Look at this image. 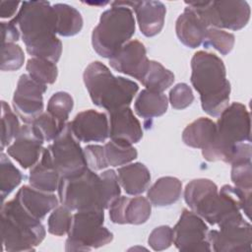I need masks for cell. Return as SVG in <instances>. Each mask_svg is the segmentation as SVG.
I'll use <instances>...</instances> for the list:
<instances>
[{"label":"cell","mask_w":252,"mask_h":252,"mask_svg":"<svg viewBox=\"0 0 252 252\" xmlns=\"http://www.w3.org/2000/svg\"><path fill=\"white\" fill-rule=\"evenodd\" d=\"M173 241L172 228L168 225L156 227L149 235L148 243L155 251H161L168 248Z\"/></svg>","instance_id":"ab89813d"},{"label":"cell","mask_w":252,"mask_h":252,"mask_svg":"<svg viewBox=\"0 0 252 252\" xmlns=\"http://www.w3.org/2000/svg\"><path fill=\"white\" fill-rule=\"evenodd\" d=\"M40 159L51 165L61 177L74 176L88 167L84 149L73 135L69 122L52 144L43 149Z\"/></svg>","instance_id":"30bf717a"},{"label":"cell","mask_w":252,"mask_h":252,"mask_svg":"<svg viewBox=\"0 0 252 252\" xmlns=\"http://www.w3.org/2000/svg\"><path fill=\"white\" fill-rule=\"evenodd\" d=\"M207 30L206 24L190 7H186L176 20V35L181 43L190 48H197L203 43Z\"/></svg>","instance_id":"ffe728a7"},{"label":"cell","mask_w":252,"mask_h":252,"mask_svg":"<svg viewBox=\"0 0 252 252\" xmlns=\"http://www.w3.org/2000/svg\"><path fill=\"white\" fill-rule=\"evenodd\" d=\"M57 191L61 205L76 212L108 209L121 193L113 169L97 174L89 167L74 176L61 177Z\"/></svg>","instance_id":"7a4b0ae2"},{"label":"cell","mask_w":252,"mask_h":252,"mask_svg":"<svg viewBox=\"0 0 252 252\" xmlns=\"http://www.w3.org/2000/svg\"><path fill=\"white\" fill-rule=\"evenodd\" d=\"M47 86L33 80L29 74L19 78L12 104L14 111L26 124H32L43 112V94Z\"/></svg>","instance_id":"7c38bea8"},{"label":"cell","mask_w":252,"mask_h":252,"mask_svg":"<svg viewBox=\"0 0 252 252\" xmlns=\"http://www.w3.org/2000/svg\"><path fill=\"white\" fill-rule=\"evenodd\" d=\"M182 193L181 181L172 176L158 178L148 190L147 199L156 207H165L176 203Z\"/></svg>","instance_id":"7402d4cb"},{"label":"cell","mask_w":252,"mask_h":252,"mask_svg":"<svg viewBox=\"0 0 252 252\" xmlns=\"http://www.w3.org/2000/svg\"><path fill=\"white\" fill-rule=\"evenodd\" d=\"M208 28L238 31L250 20V7L246 1H185Z\"/></svg>","instance_id":"9c48e42d"},{"label":"cell","mask_w":252,"mask_h":252,"mask_svg":"<svg viewBox=\"0 0 252 252\" xmlns=\"http://www.w3.org/2000/svg\"><path fill=\"white\" fill-rule=\"evenodd\" d=\"M74 106L73 97L66 92H57L51 95L47 102L46 111L62 125L68 122L69 114Z\"/></svg>","instance_id":"d6a6232c"},{"label":"cell","mask_w":252,"mask_h":252,"mask_svg":"<svg viewBox=\"0 0 252 252\" xmlns=\"http://www.w3.org/2000/svg\"><path fill=\"white\" fill-rule=\"evenodd\" d=\"M168 106V99L163 93L143 90L137 95L134 103L135 112L144 119H153L163 115Z\"/></svg>","instance_id":"cb8c5ba5"},{"label":"cell","mask_w":252,"mask_h":252,"mask_svg":"<svg viewBox=\"0 0 252 252\" xmlns=\"http://www.w3.org/2000/svg\"><path fill=\"white\" fill-rule=\"evenodd\" d=\"M26 69L28 74L35 81L43 85L55 83L58 75V69L54 62L37 57H32L28 60Z\"/></svg>","instance_id":"83f0119b"},{"label":"cell","mask_w":252,"mask_h":252,"mask_svg":"<svg viewBox=\"0 0 252 252\" xmlns=\"http://www.w3.org/2000/svg\"><path fill=\"white\" fill-rule=\"evenodd\" d=\"M43 143L34 132L32 124L21 127L12 144L7 147V155L13 158L24 169L35 165L43 152Z\"/></svg>","instance_id":"9a60e30c"},{"label":"cell","mask_w":252,"mask_h":252,"mask_svg":"<svg viewBox=\"0 0 252 252\" xmlns=\"http://www.w3.org/2000/svg\"><path fill=\"white\" fill-rule=\"evenodd\" d=\"M103 148L108 166L125 165L138 157L137 150L132 145L110 140L103 146Z\"/></svg>","instance_id":"f1b7e54d"},{"label":"cell","mask_w":252,"mask_h":252,"mask_svg":"<svg viewBox=\"0 0 252 252\" xmlns=\"http://www.w3.org/2000/svg\"><path fill=\"white\" fill-rule=\"evenodd\" d=\"M152 213L151 202L142 196H137L134 198H128L125 211L124 220L125 223L131 224H142L145 223Z\"/></svg>","instance_id":"4dcf8cb0"},{"label":"cell","mask_w":252,"mask_h":252,"mask_svg":"<svg viewBox=\"0 0 252 252\" xmlns=\"http://www.w3.org/2000/svg\"><path fill=\"white\" fill-rule=\"evenodd\" d=\"M231 181L234 186L246 192L252 189V165L251 160L239 161L231 164Z\"/></svg>","instance_id":"74e56055"},{"label":"cell","mask_w":252,"mask_h":252,"mask_svg":"<svg viewBox=\"0 0 252 252\" xmlns=\"http://www.w3.org/2000/svg\"><path fill=\"white\" fill-rule=\"evenodd\" d=\"M108 137L110 140L133 145L143 137L140 121L135 117L129 106L107 111Z\"/></svg>","instance_id":"e0dca14e"},{"label":"cell","mask_w":252,"mask_h":252,"mask_svg":"<svg viewBox=\"0 0 252 252\" xmlns=\"http://www.w3.org/2000/svg\"><path fill=\"white\" fill-rule=\"evenodd\" d=\"M21 125L18 115L13 112L9 104L1 101V151L12 144L20 132Z\"/></svg>","instance_id":"1f68e13d"},{"label":"cell","mask_w":252,"mask_h":252,"mask_svg":"<svg viewBox=\"0 0 252 252\" xmlns=\"http://www.w3.org/2000/svg\"><path fill=\"white\" fill-rule=\"evenodd\" d=\"M118 182L128 195L137 196L148 189L151 173L142 162H134L119 167L116 171Z\"/></svg>","instance_id":"44dd1931"},{"label":"cell","mask_w":252,"mask_h":252,"mask_svg":"<svg viewBox=\"0 0 252 252\" xmlns=\"http://www.w3.org/2000/svg\"><path fill=\"white\" fill-rule=\"evenodd\" d=\"M208 241L216 252H251V224L242 220L209 230Z\"/></svg>","instance_id":"4fadbf2b"},{"label":"cell","mask_w":252,"mask_h":252,"mask_svg":"<svg viewBox=\"0 0 252 252\" xmlns=\"http://www.w3.org/2000/svg\"><path fill=\"white\" fill-rule=\"evenodd\" d=\"M119 4L132 8L136 14L141 32L152 37L163 28L166 8L160 1H118Z\"/></svg>","instance_id":"ac0fdd59"},{"label":"cell","mask_w":252,"mask_h":252,"mask_svg":"<svg viewBox=\"0 0 252 252\" xmlns=\"http://www.w3.org/2000/svg\"><path fill=\"white\" fill-rule=\"evenodd\" d=\"M250 113L240 102H232L219 115L213 142L202 150L208 161L235 163L251 160Z\"/></svg>","instance_id":"6da1fadb"},{"label":"cell","mask_w":252,"mask_h":252,"mask_svg":"<svg viewBox=\"0 0 252 252\" xmlns=\"http://www.w3.org/2000/svg\"><path fill=\"white\" fill-rule=\"evenodd\" d=\"M1 35L3 43H15L20 37V31L13 20L9 22H1Z\"/></svg>","instance_id":"b9f144b4"},{"label":"cell","mask_w":252,"mask_h":252,"mask_svg":"<svg viewBox=\"0 0 252 252\" xmlns=\"http://www.w3.org/2000/svg\"><path fill=\"white\" fill-rule=\"evenodd\" d=\"M61 176L48 163L39 159L30 171V185L39 191L53 193L58 189Z\"/></svg>","instance_id":"484cf974"},{"label":"cell","mask_w":252,"mask_h":252,"mask_svg":"<svg viewBox=\"0 0 252 252\" xmlns=\"http://www.w3.org/2000/svg\"><path fill=\"white\" fill-rule=\"evenodd\" d=\"M25 61V55L22 47L16 43H3L1 47V64L2 71L19 70Z\"/></svg>","instance_id":"8d00e7d4"},{"label":"cell","mask_w":252,"mask_h":252,"mask_svg":"<svg viewBox=\"0 0 252 252\" xmlns=\"http://www.w3.org/2000/svg\"><path fill=\"white\" fill-rule=\"evenodd\" d=\"M32 217L41 220L59 204V198L52 193L39 191L32 186H22L14 197Z\"/></svg>","instance_id":"d6986e66"},{"label":"cell","mask_w":252,"mask_h":252,"mask_svg":"<svg viewBox=\"0 0 252 252\" xmlns=\"http://www.w3.org/2000/svg\"><path fill=\"white\" fill-rule=\"evenodd\" d=\"M69 126L79 142H104L108 138V117L103 112L94 109L81 111Z\"/></svg>","instance_id":"2e32d148"},{"label":"cell","mask_w":252,"mask_h":252,"mask_svg":"<svg viewBox=\"0 0 252 252\" xmlns=\"http://www.w3.org/2000/svg\"><path fill=\"white\" fill-rule=\"evenodd\" d=\"M83 79L93 103L106 111L129 106L139 90L137 83L113 76L99 61H94L87 66Z\"/></svg>","instance_id":"5b68a950"},{"label":"cell","mask_w":252,"mask_h":252,"mask_svg":"<svg viewBox=\"0 0 252 252\" xmlns=\"http://www.w3.org/2000/svg\"><path fill=\"white\" fill-rule=\"evenodd\" d=\"M1 236L8 252L33 251L44 239L45 228L14 198L1 207Z\"/></svg>","instance_id":"8992f818"},{"label":"cell","mask_w":252,"mask_h":252,"mask_svg":"<svg viewBox=\"0 0 252 252\" xmlns=\"http://www.w3.org/2000/svg\"><path fill=\"white\" fill-rule=\"evenodd\" d=\"M191 84L200 94L203 110L217 117L228 105L230 83L222 60L214 53L197 51L191 60Z\"/></svg>","instance_id":"277c9868"},{"label":"cell","mask_w":252,"mask_h":252,"mask_svg":"<svg viewBox=\"0 0 252 252\" xmlns=\"http://www.w3.org/2000/svg\"><path fill=\"white\" fill-rule=\"evenodd\" d=\"M0 160V191L2 201L21 183L23 175L13 164L7 155L1 153Z\"/></svg>","instance_id":"f546056e"},{"label":"cell","mask_w":252,"mask_h":252,"mask_svg":"<svg viewBox=\"0 0 252 252\" xmlns=\"http://www.w3.org/2000/svg\"><path fill=\"white\" fill-rule=\"evenodd\" d=\"M20 2H9L1 1L0 2V17L1 18H12L18 10Z\"/></svg>","instance_id":"7bdbcfd3"},{"label":"cell","mask_w":252,"mask_h":252,"mask_svg":"<svg viewBox=\"0 0 252 252\" xmlns=\"http://www.w3.org/2000/svg\"><path fill=\"white\" fill-rule=\"evenodd\" d=\"M174 82V75L171 71L165 69L159 62L150 60L148 70L141 83L147 90L163 93Z\"/></svg>","instance_id":"4316f807"},{"label":"cell","mask_w":252,"mask_h":252,"mask_svg":"<svg viewBox=\"0 0 252 252\" xmlns=\"http://www.w3.org/2000/svg\"><path fill=\"white\" fill-rule=\"evenodd\" d=\"M216 134V123L206 117H200L188 124L182 133V140L185 145L205 149L214 140Z\"/></svg>","instance_id":"603a6c76"},{"label":"cell","mask_w":252,"mask_h":252,"mask_svg":"<svg viewBox=\"0 0 252 252\" xmlns=\"http://www.w3.org/2000/svg\"><path fill=\"white\" fill-rule=\"evenodd\" d=\"M234 41L235 37L232 33L220 29L208 28L203 45L205 47L212 46L220 54L226 55L232 50Z\"/></svg>","instance_id":"e575fe53"},{"label":"cell","mask_w":252,"mask_h":252,"mask_svg":"<svg viewBox=\"0 0 252 252\" xmlns=\"http://www.w3.org/2000/svg\"><path fill=\"white\" fill-rule=\"evenodd\" d=\"M56 21V32L61 36H73L83 28V18L80 12L68 5L56 3L52 5Z\"/></svg>","instance_id":"d4e9b609"},{"label":"cell","mask_w":252,"mask_h":252,"mask_svg":"<svg viewBox=\"0 0 252 252\" xmlns=\"http://www.w3.org/2000/svg\"><path fill=\"white\" fill-rule=\"evenodd\" d=\"M145 45L137 39L126 42L112 57L109 58L110 66L117 72L142 81L149 67Z\"/></svg>","instance_id":"5bb4252c"},{"label":"cell","mask_w":252,"mask_h":252,"mask_svg":"<svg viewBox=\"0 0 252 252\" xmlns=\"http://www.w3.org/2000/svg\"><path fill=\"white\" fill-rule=\"evenodd\" d=\"M92 33L94 50L101 57H112L135 33V19L132 10L118 1L111 2Z\"/></svg>","instance_id":"52a82bcc"},{"label":"cell","mask_w":252,"mask_h":252,"mask_svg":"<svg viewBox=\"0 0 252 252\" xmlns=\"http://www.w3.org/2000/svg\"><path fill=\"white\" fill-rule=\"evenodd\" d=\"M104 210L78 211L65 243L66 251H90L110 243L113 234L103 226Z\"/></svg>","instance_id":"ba28073f"},{"label":"cell","mask_w":252,"mask_h":252,"mask_svg":"<svg viewBox=\"0 0 252 252\" xmlns=\"http://www.w3.org/2000/svg\"><path fill=\"white\" fill-rule=\"evenodd\" d=\"M12 20L30 55L54 63L60 59L62 42L56 36L55 14L49 2L24 1Z\"/></svg>","instance_id":"3957f363"},{"label":"cell","mask_w":252,"mask_h":252,"mask_svg":"<svg viewBox=\"0 0 252 252\" xmlns=\"http://www.w3.org/2000/svg\"><path fill=\"white\" fill-rule=\"evenodd\" d=\"M32 126L41 140L44 142H52L66 125H62L51 114L45 111L35 118Z\"/></svg>","instance_id":"836d02e7"},{"label":"cell","mask_w":252,"mask_h":252,"mask_svg":"<svg viewBox=\"0 0 252 252\" xmlns=\"http://www.w3.org/2000/svg\"><path fill=\"white\" fill-rule=\"evenodd\" d=\"M71 212V210L63 205L53 209L47 220L48 232L55 236H62L68 233L73 219Z\"/></svg>","instance_id":"d590c367"},{"label":"cell","mask_w":252,"mask_h":252,"mask_svg":"<svg viewBox=\"0 0 252 252\" xmlns=\"http://www.w3.org/2000/svg\"><path fill=\"white\" fill-rule=\"evenodd\" d=\"M84 154L87 165L94 171L101 170L107 167L103 146L88 145L84 148Z\"/></svg>","instance_id":"60d3db41"},{"label":"cell","mask_w":252,"mask_h":252,"mask_svg":"<svg viewBox=\"0 0 252 252\" xmlns=\"http://www.w3.org/2000/svg\"><path fill=\"white\" fill-rule=\"evenodd\" d=\"M209 227L205 220L192 211L184 209L179 220L172 228L173 244L179 251H211L208 241Z\"/></svg>","instance_id":"8fae6325"},{"label":"cell","mask_w":252,"mask_h":252,"mask_svg":"<svg viewBox=\"0 0 252 252\" xmlns=\"http://www.w3.org/2000/svg\"><path fill=\"white\" fill-rule=\"evenodd\" d=\"M169 102L174 109H184L192 104L194 94L191 88L185 83L175 85L169 92Z\"/></svg>","instance_id":"f35d334b"}]
</instances>
